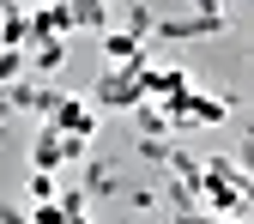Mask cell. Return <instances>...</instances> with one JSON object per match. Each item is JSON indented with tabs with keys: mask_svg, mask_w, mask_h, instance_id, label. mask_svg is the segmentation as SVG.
I'll return each instance as SVG.
<instances>
[{
	"mask_svg": "<svg viewBox=\"0 0 254 224\" xmlns=\"http://www.w3.org/2000/svg\"><path fill=\"white\" fill-rule=\"evenodd\" d=\"M49 127L67 134V140H91V134H97V115H91L85 97H61V103L49 109Z\"/></svg>",
	"mask_w": 254,
	"mask_h": 224,
	"instance_id": "6da1fadb",
	"label": "cell"
},
{
	"mask_svg": "<svg viewBox=\"0 0 254 224\" xmlns=\"http://www.w3.org/2000/svg\"><path fill=\"white\" fill-rule=\"evenodd\" d=\"M85 151V140H67V134H55V127H43V134H37V146H30V164H37V170H61V157H79Z\"/></svg>",
	"mask_w": 254,
	"mask_h": 224,
	"instance_id": "7a4b0ae2",
	"label": "cell"
},
{
	"mask_svg": "<svg viewBox=\"0 0 254 224\" xmlns=\"http://www.w3.org/2000/svg\"><path fill=\"white\" fill-rule=\"evenodd\" d=\"M176 121L182 127H218L224 121V97H194V91H182V97H170Z\"/></svg>",
	"mask_w": 254,
	"mask_h": 224,
	"instance_id": "3957f363",
	"label": "cell"
},
{
	"mask_svg": "<svg viewBox=\"0 0 254 224\" xmlns=\"http://www.w3.org/2000/svg\"><path fill=\"white\" fill-rule=\"evenodd\" d=\"M73 212H79V200H37L24 212V224H67Z\"/></svg>",
	"mask_w": 254,
	"mask_h": 224,
	"instance_id": "277c9868",
	"label": "cell"
},
{
	"mask_svg": "<svg viewBox=\"0 0 254 224\" xmlns=\"http://www.w3.org/2000/svg\"><path fill=\"white\" fill-rule=\"evenodd\" d=\"M103 55L121 61V67H133V61H139V37H133V30H109V37H103Z\"/></svg>",
	"mask_w": 254,
	"mask_h": 224,
	"instance_id": "5b68a950",
	"label": "cell"
},
{
	"mask_svg": "<svg viewBox=\"0 0 254 224\" xmlns=\"http://www.w3.org/2000/svg\"><path fill=\"white\" fill-rule=\"evenodd\" d=\"M230 176V157H212V164H206V182H224ZM218 206H242V194H236V188H224V194H212Z\"/></svg>",
	"mask_w": 254,
	"mask_h": 224,
	"instance_id": "8992f818",
	"label": "cell"
},
{
	"mask_svg": "<svg viewBox=\"0 0 254 224\" xmlns=\"http://www.w3.org/2000/svg\"><path fill=\"white\" fill-rule=\"evenodd\" d=\"M30 61H37V73H55L61 61H67V43H61V37H49V43H43L37 55H30Z\"/></svg>",
	"mask_w": 254,
	"mask_h": 224,
	"instance_id": "52a82bcc",
	"label": "cell"
},
{
	"mask_svg": "<svg viewBox=\"0 0 254 224\" xmlns=\"http://www.w3.org/2000/svg\"><path fill=\"white\" fill-rule=\"evenodd\" d=\"M0 43H6V49H18V43H30V18H24V12H12L6 24H0Z\"/></svg>",
	"mask_w": 254,
	"mask_h": 224,
	"instance_id": "ba28073f",
	"label": "cell"
},
{
	"mask_svg": "<svg viewBox=\"0 0 254 224\" xmlns=\"http://www.w3.org/2000/svg\"><path fill=\"white\" fill-rule=\"evenodd\" d=\"M18 73H24V55H18V49H6V55H0V85L18 79Z\"/></svg>",
	"mask_w": 254,
	"mask_h": 224,
	"instance_id": "9c48e42d",
	"label": "cell"
},
{
	"mask_svg": "<svg viewBox=\"0 0 254 224\" xmlns=\"http://www.w3.org/2000/svg\"><path fill=\"white\" fill-rule=\"evenodd\" d=\"M30 200H55V176H49V170L30 176Z\"/></svg>",
	"mask_w": 254,
	"mask_h": 224,
	"instance_id": "30bf717a",
	"label": "cell"
},
{
	"mask_svg": "<svg viewBox=\"0 0 254 224\" xmlns=\"http://www.w3.org/2000/svg\"><path fill=\"white\" fill-rule=\"evenodd\" d=\"M212 224H236V212H224V218H212Z\"/></svg>",
	"mask_w": 254,
	"mask_h": 224,
	"instance_id": "8fae6325",
	"label": "cell"
},
{
	"mask_svg": "<svg viewBox=\"0 0 254 224\" xmlns=\"http://www.w3.org/2000/svg\"><path fill=\"white\" fill-rule=\"evenodd\" d=\"M67 224H91V218H85V212H73V218H67Z\"/></svg>",
	"mask_w": 254,
	"mask_h": 224,
	"instance_id": "7c38bea8",
	"label": "cell"
},
{
	"mask_svg": "<svg viewBox=\"0 0 254 224\" xmlns=\"http://www.w3.org/2000/svg\"><path fill=\"white\" fill-rule=\"evenodd\" d=\"M212 6H230V0H212Z\"/></svg>",
	"mask_w": 254,
	"mask_h": 224,
	"instance_id": "4fadbf2b",
	"label": "cell"
}]
</instances>
